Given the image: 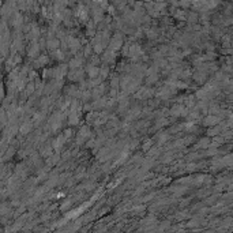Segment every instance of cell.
<instances>
[{
	"label": "cell",
	"instance_id": "cell-4",
	"mask_svg": "<svg viewBox=\"0 0 233 233\" xmlns=\"http://www.w3.org/2000/svg\"><path fill=\"white\" fill-rule=\"evenodd\" d=\"M150 145H151V140H149V142L145 143V146H143V150H149V147H150Z\"/></svg>",
	"mask_w": 233,
	"mask_h": 233
},
{
	"label": "cell",
	"instance_id": "cell-2",
	"mask_svg": "<svg viewBox=\"0 0 233 233\" xmlns=\"http://www.w3.org/2000/svg\"><path fill=\"white\" fill-rule=\"evenodd\" d=\"M30 128H31V127H30V123H26L23 127H21V132H22V134H26Z\"/></svg>",
	"mask_w": 233,
	"mask_h": 233
},
{
	"label": "cell",
	"instance_id": "cell-1",
	"mask_svg": "<svg viewBox=\"0 0 233 233\" xmlns=\"http://www.w3.org/2000/svg\"><path fill=\"white\" fill-rule=\"evenodd\" d=\"M87 74H89V76H90V78H95V76H98V74H100V70H98L97 67L91 66L90 70L87 71Z\"/></svg>",
	"mask_w": 233,
	"mask_h": 233
},
{
	"label": "cell",
	"instance_id": "cell-3",
	"mask_svg": "<svg viewBox=\"0 0 233 233\" xmlns=\"http://www.w3.org/2000/svg\"><path fill=\"white\" fill-rule=\"evenodd\" d=\"M70 66H71L72 68H74V67H79V66H81V60H79V59H78V60H72Z\"/></svg>",
	"mask_w": 233,
	"mask_h": 233
}]
</instances>
